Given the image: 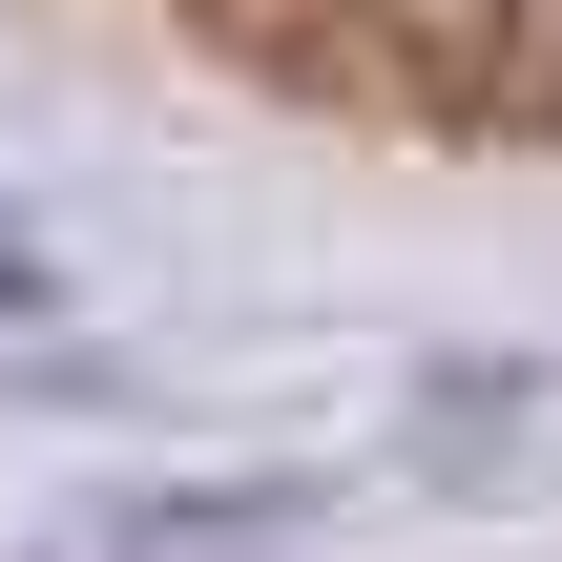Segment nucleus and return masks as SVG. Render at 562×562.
<instances>
[{
	"instance_id": "1",
	"label": "nucleus",
	"mask_w": 562,
	"mask_h": 562,
	"mask_svg": "<svg viewBox=\"0 0 562 562\" xmlns=\"http://www.w3.org/2000/svg\"><path fill=\"white\" fill-rule=\"evenodd\" d=\"M229 42H271L292 83L417 104V125H562V0H188Z\"/></svg>"
}]
</instances>
